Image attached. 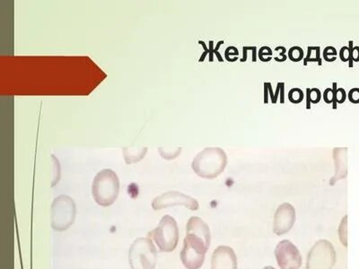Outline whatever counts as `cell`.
<instances>
[{"instance_id": "obj_1", "label": "cell", "mask_w": 359, "mask_h": 269, "mask_svg": "<svg viewBox=\"0 0 359 269\" xmlns=\"http://www.w3.org/2000/svg\"><path fill=\"white\" fill-rule=\"evenodd\" d=\"M119 180L117 173L106 169L97 174L92 185V194L99 206L110 207L117 200Z\"/></svg>"}, {"instance_id": "obj_2", "label": "cell", "mask_w": 359, "mask_h": 269, "mask_svg": "<svg viewBox=\"0 0 359 269\" xmlns=\"http://www.w3.org/2000/svg\"><path fill=\"white\" fill-rule=\"evenodd\" d=\"M219 149L207 148L194 158L192 169L199 177L205 179H214L225 169L226 165V154H217Z\"/></svg>"}, {"instance_id": "obj_3", "label": "cell", "mask_w": 359, "mask_h": 269, "mask_svg": "<svg viewBox=\"0 0 359 269\" xmlns=\"http://www.w3.org/2000/svg\"><path fill=\"white\" fill-rule=\"evenodd\" d=\"M128 262L131 269H155L158 252L151 239L139 238L135 241L128 252Z\"/></svg>"}, {"instance_id": "obj_4", "label": "cell", "mask_w": 359, "mask_h": 269, "mask_svg": "<svg viewBox=\"0 0 359 269\" xmlns=\"http://www.w3.org/2000/svg\"><path fill=\"white\" fill-rule=\"evenodd\" d=\"M210 244L197 236V235L186 232L183 241V248L181 252V261L187 269H199L205 261Z\"/></svg>"}, {"instance_id": "obj_5", "label": "cell", "mask_w": 359, "mask_h": 269, "mask_svg": "<svg viewBox=\"0 0 359 269\" xmlns=\"http://www.w3.org/2000/svg\"><path fill=\"white\" fill-rule=\"evenodd\" d=\"M162 252H171L176 250L179 241V229L176 220L170 216H162L158 227L149 232Z\"/></svg>"}, {"instance_id": "obj_6", "label": "cell", "mask_w": 359, "mask_h": 269, "mask_svg": "<svg viewBox=\"0 0 359 269\" xmlns=\"http://www.w3.org/2000/svg\"><path fill=\"white\" fill-rule=\"evenodd\" d=\"M76 216L75 202L69 196L55 198L51 206V226L55 231L62 232L74 224Z\"/></svg>"}, {"instance_id": "obj_7", "label": "cell", "mask_w": 359, "mask_h": 269, "mask_svg": "<svg viewBox=\"0 0 359 269\" xmlns=\"http://www.w3.org/2000/svg\"><path fill=\"white\" fill-rule=\"evenodd\" d=\"M336 262V252L333 244L320 240L310 250L306 269H333Z\"/></svg>"}, {"instance_id": "obj_8", "label": "cell", "mask_w": 359, "mask_h": 269, "mask_svg": "<svg viewBox=\"0 0 359 269\" xmlns=\"http://www.w3.org/2000/svg\"><path fill=\"white\" fill-rule=\"evenodd\" d=\"M275 257L281 269H299L302 265V257L299 250L291 241L284 240L278 244Z\"/></svg>"}, {"instance_id": "obj_9", "label": "cell", "mask_w": 359, "mask_h": 269, "mask_svg": "<svg viewBox=\"0 0 359 269\" xmlns=\"http://www.w3.org/2000/svg\"><path fill=\"white\" fill-rule=\"evenodd\" d=\"M174 206H183L192 211L199 209L197 200L177 191H168L156 198L152 202V207L154 210H161Z\"/></svg>"}, {"instance_id": "obj_10", "label": "cell", "mask_w": 359, "mask_h": 269, "mask_svg": "<svg viewBox=\"0 0 359 269\" xmlns=\"http://www.w3.org/2000/svg\"><path fill=\"white\" fill-rule=\"evenodd\" d=\"M294 222H296V210L292 205L282 204L275 213L273 232L278 236L286 234L293 228Z\"/></svg>"}, {"instance_id": "obj_11", "label": "cell", "mask_w": 359, "mask_h": 269, "mask_svg": "<svg viewBox=\"0 0 359 269\" xmlns=\"http://www.w3.org/2000/svg\"><path fill=\"white\" fill-rule=\"evenodd\" d=\"M211 269H237V258L234 250L228 246H219L214 250Z\"/></svg>"}, {"instance_id": "obj_12", "label": "cell", "mask_w": 359, "mask_h": 269, "mask_svg": "<svg viewBox=\"0 0 359 269\" xmlns=\"http://www.w3.org/2000/svg\"><path fill=\"white\" fill-rule=\"evenodd\" d=\"M186 232L197 235L210 244L211 236L210 228L203 220L198 216H192L187 224Z\"/></svg>"}, {"instance_id": "obj_13", "label": "cell", "mask_w": 359, "mask_h": 269, "mask_svg": "<svg viewBox=\"0 0 359 269\" xmlns=\"http://www.w3.org/2000/svg\"><path fill=\"white\" fill-rule=\"evenodd\" d=\"M308 62H318L319 66L323 65L320 57V47H311V46H309L308 56L303 60V65L308 66Z\"/></svg>"}, {"instance_id": "obj_14", "label": "cell", "mask_w": 359, "mask_h": 269, "mask_svg": "<svg viewBox=\"0 0 359 269\" xmlns=\"http://www.w3.org/2000/svg\"><path fill=\"white\" fill-rule=\"evenodd\" d=\"M339 236L340 241L345 247L348 246V216H344L340 223L339 228Z\"/></svg>"}, {"instance_id": "obj_15", "label": "cell", "mask_w": 359, "mask_h": 269, "mask_svg": "<svg viewBox=\"0 0 359 269\" xmlns=\"http://www.w3.org/2000/svg\"><path fill=\"white\" fill-rule=\"evenodd\" d=\"M334 90H335V94H334V100L333 103V108L334 110L337 109V103H343L346 101L347 94L346 91L343 89V88H337V83H334L333 84Z\"/></svg>"}, {"instance_id": "obj_16", "label": "cell", "mask_w": 359, "mask_h": 269, "mask_svg": "<svg viewBox=\"0 0 359 269\" xmlns=\"http://www.w3.org/2000/svg\"><path fill=\"white\" fill-rule=\"evenodd\" d=\"M288 58L294 62H299V61L303 59V49L299 47V46H294V47L291 48L290 51H288Z\"/></svg>"}, {"instance_id": "obj_17", "label": "cell", "mask_w": 359, "mask_h": 269, "mask_svg": "<svg viewBox=\"0 0 359 269\" xmlns=\"http://www.w3.org/2000/svg\"><path fill=\"white\" fill-rule=\"evenodd\" d=\"M288 99H290L291 103H300L303 102V92L300 89V88H293L288 93Z\"/></svg>"}, {"instance_id": "obj_18", "label": "cell", "mask_w": 359, "mask_h": 269, "mask_svg": "<svg viewBox=\"0 0 359 269\" xmlns=\"http://www.w3.org/2000/svg\"><path fill=\"white\" fill-rule=\"evenodd\" d=\"M258 57H259V59L263 61V62H269V61H271L272 59V49L264 46V47L260 48L259 53H258Z\"/></svg>"}, {"instance_id": "obj_19", "label": "cell", "mask_w": 359, "mask_h": 269, "mask_svg": "<svg viewBox=\"0 0 359 269\" xmlns=\"http://www.w3.org/2000/svg\"><path fill=\"white\" fill-rule=\"evenodd\" d=\"M239 56V51L237 49L234 47V46H229L228 49H226L225 51V58L226 60L229 61V62H235V61L238 60Z\"/></svg>"}, {"instance_id": "obj_20", "label": "cell", "mask_w": 359, "mask_h": 269, "mask_svg": "<svg viewBox=\"0 0 359 269\" xmlns=\"http://www.w3.org/2000/svg\"><path fill=\"white\" fill-rule=\"evenodd\" d=\"M324 59L328 61V62H333V61H335L337 59L336 49L331 47V46L325 48L324 51Z\"/></svg>"}, {"instance_id": "obj_21", "label": "cell", "mask_w": 359, "mask_h": 269, "mask_svg": "<svg viewBox=\"0 0 359 269\" xmlns=\"http://www.w3.org/2000/svg\"><path fill=\"white\" fill-rule=\"evenodd\" d=\"M349 50H351V60H349V67H353V62H358L359 61V47L358 46H353V42H349Z\"/></svg>"}, {"instance_id": "obj_22", "label": "cell", "mask_w": 359, "mask_h": 269, "mask_svg": "<svg viewBox=\"0 0 359 269\" xmlns=\"http://www.w3.org/2000/svg\"><path fill=\"white\" fill-rule=\"evenodd\" d=\"M310 97H311V103L316 105V103H320L322 99L321 91L318 88H312L310 92Z\"/></svg>"}, {"instance_id": "obj_23", "label": "cell", "mask_w": 359, "mask_h": 269, "mask_svg": "<svg viewBox=\"0 0 359 269\" xmlns=\"http://www.w3.org/2000/svg\"><path fill=\"white\" fill-rule=\"evenodd\" d=\"M334 94H335L334 88H327L324 93V102L328 103V105L333 103L334 100Z\"/></svg>"}, {"instance_id": "obj_24", "label": "cell", "mask_w": 359, "mask_h": 269, "mask_svg": "<svg viewBox=\"0 0 359 269\" xmlns=\"http://www.w3.org/2000/svg\"><path fill=\"white\" fill-rule=\"evenodd\" d=\"M340 58L343 62H347V61L351 60V50H349V47L344 46V47L342 48V50L340 51Z\"/></svg>"}, {"instance_id": "obj_25", "label": "cell", "mask_w": 359, "mask_h": 269, "mask_svg": "<svg viewBox=\"0 0 359 269\" xmlns=\"http://www.w3.org/2000/svg\"><path fill=\"white\" fill-rule=\"evenodd\" d=\"M349 100L352 103H359V88H352L349 93Z\"/></svg>"}, {"instance_id": "obj_26", "label": "cell", "mask_w": 359, "mask_h": 269, "mask_svg": "<svg viewBox=\"0 0 359 269\" xmlns=\"http://www.w3.org/2000/svg\"><path fill=\"white\" fill-rule=\"evenodd\" d=\"M278 51H281V53H278V57H275V60L278 61V62H284L287 59V56L286 54L287 50L286 48L282 47V46H279V47L276 48Z\"/></svg>"}, {"instance_id": "obj_27", "label": "cell", "mask_w": 359, "mask_h": 269, "mask_svg": "<svg viewBox=\"0 0 359 269\" xmlns=\"http://www.w3.org/2000/svg\"><path fill=\"white\" fill-rule=\"evenodd\" d=\"M224 44H225V41H220V42H219V44H217V45L216 46V48L214 49V54L216 55V56L217 57V59H219L220 62H223L224 60H223L222 56H221L219 50L220 46L223 45Z\"/></svg>"}, {"instance_id": "obj_28", "label": "cell", "mask_w": 359, "mask_h": 269, "mask_svg": "<svg viewBox=\"0 0 359 269\" xmlns=\"http://www.w3.org/2000/svg\"><path fill=\"white\" fill-rule=\"evenodd\" d=\"M269 87L268 83H264V103H269Z\"/></svg>"}, {"instance_id": "obj_29", "label": "cell", "mask_w": 359, "mask_h": 269, "mask_svg": "<svg viewBox=\"0 0 359 269\" xmlns=\"http://www.w3.org/2000/svg\"><path fill=\"white\" fill-rule=\"evenodd\" d=\"M310 92H311V89L310 88H308L306 89V109L310 110L311 109V97H310Z\"/></svg>"}, {"instance_id": "obj_30", "label": "cell", "mask_w": 359, "mask_h": 269, "mask_svg": "<svg viewBox=\"0 0 359 269\" xmlns=\"http://www.w3.org/2000/svg\"><path fill=\"white\" fill-rule=\"evenodd\" d=\"M199 44L203 46V48L205 50V53L203 54H202L201 60H199V62H202V61H203L205 60L206 56H207V54L210 53V50H208L207 47H206L205 42H203L202 41H199Z\"/></svg>"}, {"instance_id": "obj_31", "label": "cell", "mask_w": 359, "mask_h": 269, "mask_svg": "<svg viewBox=\"0 0 359 269\" xmlns=\"http://www.w3.org/2000/svg\"><path fill=\"white\" fill-rule=\"evenodd\" d=\"M281 103H285V83H281Z\"/></svg>"}, {"instance_id": "obj_32", "label": "cell", "mask_w": 359, "mask_h": 269, "mask_svg": "<svg viewBox=\"0 0 359 269\" xmlns=\"http://www.w3.org/2000/svg\"><path fill=\"white\" fill-rule=\"evenodd\" d=\"M213 44H214V42L212 41L210 42V49H208V50H210V62H213V60H214V48H213Z\"/></svg>"}, {"instance_id": "obj_33", "label": "cell", "mask_w": 359, "mask_h": 269, "mask_svg": "<svg viewBox=\"0 0 359 269\" xmlns=\"http://www.w3.org/2000/svg\"><path fill=\"white\" fill-rule=\"evenodd\" d=\"M268 87H269V94H271L272 103H273V105H275V103H276V101H275L274 94H273V90H272V87L271 83H268Z\"/></svg>"}, {"instance_id": "obj_34", "label": "cell", "mask_w": 359, "mask_h": 269, "mask_svg": "<svg viewBox=\"0 0 359 269\" xmlns=\"http://www.w3.org/2000/svg\"><path fill=\"white\" fill-rule=\"evenodd\" d=\"M247 51L248 49L247 46H244V49H242V53H244V54H242V58L240 60L241 62H245V61L247 60Z\"/></svg>"}, {"instance_id": "obj_35", "label": "cell", "mask_w": 359, "mask_h": 269, "mask_svg": "<svg viewBox=\"0 0 359 269\" xmlns=\"http://www.w3.org/2000/svg\"><path fill=\"white\" fill-rule=\"evenodd\" d=\"M281 82L278 83L277 90H276V93L274 94L276 103H277V101H278V94L279 92H281Z\"/></svg>"}, {"instance_id": "obj_36", "label": "cell", "mask_w": 359, "mask_h": 269, "mask_svg": "<svg viewBox=\"0 0 359 269\" xmlns=\"http://www.w3.org/2000/svg\"><path fill=\"white\" fill-rule=\"evenodd\" d=\"M263 269H275V268L272 267V266H268V267H265Z\"/></svg>"}]
</instances>
